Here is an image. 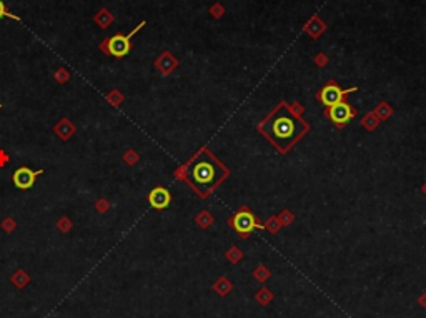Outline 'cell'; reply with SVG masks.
I'll list each match as a JSON object with an SVG mask.
<instances>
[{
    "label": "cell",
    "mask_w": 426,
    "mask_h": 318,
    "mask_svg": "<svg viewBox=\"0 0 426 318\" xmlns=\"http://www.w3.org/2000/svg\"><path fill=\"white\" fill-rule=\"evenodd\" d=\"M77 132V127L73 125V122L70 120V118H60L59 122L55 123V127H54V133L59 137L62 142H67V140H70L73 137V133Z\"/></svg>",
    "instance_id": "obj_9"
},
{
    "label": "cell",
    "mask_w": 426,
    "mask_h": 318,
    "mask_svg": "<svg viewBox=\"0 0 426 318\" xmlns=\"http://www.w3.org/2000/svg\"><path fill=\"white\" fill-rule=\"evenodd\" d=\"M4 17H9V19H14V20H20V17H17L14 14H10L7 7H5V4L0 0V19H4Z\"/></svg>",
    "instance_id": "obj_19"
},
{
    "label": "cell",
    "mask_w": 426,
    "mask_h": 318,
    "mask_svg": "<svg viewBox=\"0 0 426 318\" xmlns=\"http://www.w3.org/2000/svg\"><path fill=\"white\" fill-rule=\"evenodd\" d=\"M0 226H2L4 232H7V234H12V232L17 229V221H15L12 217H7V218L2 220V223H0Z\"/></svg>",
    "instance_id": "obj_16"
},
{
    "label": "cell",
    "mask_w": 426,
    "mask_h": 318,
    "mask_svg": "<svg viewBox=\"0 0 426 318\" xmlns=\"http://www.w3.org/2000/svg\"><path fill=\"white\" fill-rule=\"evenodd\" d=\"M95 210L97 212H100V213H107L110 210V203L105 200V198H99L95 203Z\"/></svg>",
    "instance_id": "obj_18"
},
{
    "label": "cell",
    "mask_w": 426,
    "mask_h": 318,
    "mask_svg": "<svg viewBox=\"0 0 426 318\" xmlns=\"http://www.w3.org/2000/svg\"><path fill=\"white\" fill-rule=\"evenodd\" d=\"M107 102L112 107H120L123 104V94L120 90H112V92L107 94Z\"/></svg>",
    "instance_id": "obj_12"
},
{
    "label": "cell",
    "mask_w": 426,
    "mask_h": 318,
    "mask_svg": "<svg viewBox=\"0 0 426 318\" xmlns=\"http://www.w3.org/2000/svg\"><path fill=\"white\" fill-rule=\"evenodd\" d=\"M10 282H12V285H15L17 288H25L28 283H30V275L27 274L25 270L19 268L17 271H14L12 277H10Z\"/></svg>",
    "instance_id": "obj_10"
},
{
    "label": "cell",
    "mask_w": 426,
    "mask_h": 318,
    "mask_svg": "<svg viewBox=\"0 0 426 318\" xmlns=\"http://www.w3.org/2000/svg\"><path fill=\"white\" fill-rule=\"evenodd\" d=\"M157 65H158V69H160V70H162L163 73H168L170 70L173 69V67H172V62L168 60V55H167V52H165V55L162 57V59H158Z\"/></svg>",
    "instance_id": "obj_15"
},
{
    "label": "cell",
    "mask_w": 426,
    "mask_h": 318,
    "mask_svg": "<svg viewBox=\"0 0 426 318\" xmlns=\"http://www.w3.org/2000/svg\"><path fill=\"white\" fill-rule=\"evenodd\" d=\"M305 123L298 120L287 107H280L265 125V135L280 150H288L305 132Z\"/></svg>",
    "instance_id": "obj_1"
},
{
    "label": "cell",
    "mask_w": 426,
    "mask_h": 318,
    "mask_svg": "<svg viewBox=\"0 0 426 318\" xmlns=\"http://www.w3.org/2000/svg\"><path fill=\"white\" fill-rule=\"evenodd\" d=\"M328 115H330L332 122L337 123V125H345L348 123L351 118L355 117V110L351 109V107L346 104V102H338V104H335L330 107V110H328Z\"/></svg>",
    "instance_id": "obj_7"
},
{
    "label": "cell",
    "mask_w": 426,
    "mask_h": 318,
    "mask_svg": "<svg viewBox=\"0 0 426 318\" xmlns=\"http://www.w3.org/2000/svg\"><path fill=\"white\" fill-rule=\"evenodd\" d=\"M355 90H356V87L343 90V88H340L337 83H330L320 92V100L323 102V105L332 107L335 104H338V102H342L346 94H351V92H355Z\"/></svg>",
    "instance_id": "obj_6"
},
{
    "label": "cell",
    "mask_w": 426,
    "mask_h": 318,
    "mask_svg": "<svg viewBox=\"0 0 426 318\" xmlns=\"http://www.w3.org/2000/svg\"><path fill=\"white\" fill-rule=\"evenodd\" d=\"M10 162V157H9V153L0 149V168H4L7 163Z\"/></svg>",
    "instance_id": "obj_20"
},
{
    "label": "cell",
    "mask_w": 426,
    "mask_h": 318,
    "mask_svg": "<svg viewBox=\"0 0 426 318\" xmlns=\"http://www.w3.org/2000/svg\"><path fill=\"white\" fill-rule=\"evenodd\" d=\"M141 27H145V22H140V24L135 27L130 33H127V35L115 33L113 37L105 38V40L100 43V49L104 50L105 54H109L112 57H125V55H128V52L132 50L130 38H132L137 32H140Z\"/></svg>",
    "instance_id": "obj_3"
},
{
    "label": "cell",
    "mask_w": 426,
    "mask_h": 318,
    "mask_svg": "<svg viewBox=\"0 0 426 318\" xmlns=\"http://www.w3.org/2000/svg\"><path fill=\"white\" fill-rule=\"evenodd\" d=\"M42 173H43V170H32L28 167H20L14 172L12 181L19 190H28V189H32L37 177Z\"/></svg>",
    "instance_id": "obj_4"
},
{
    "label": "cell",
    "mask_w": 426,
    "mask_h": 318,
    "mask_svg": "<svg viewBox=\"0 0 426 318\" xmlns=\"http://www.w3.org/2000/svg\"><path fill=\"white\" fill-rule=\"evenodd\" d=\"M57 229H59L62 234H69V232L73 229V223L67 215H64V217H60L59 220H57Z\"/></svg>",
    "instance_id": "obj_13"
},
{
    "label": "cell",
    "mask_w": 426,
    "mask_h": 318,
    "mask_svg": "<svg viewBox=\"0 0 426 318\" xmlns=\"http://www.w3.org/2000/svg\"><path fill=\"white\" fill-rule=\"evenodd\" d=\"M95 22L100 25V28H107L113 22V14L110 12V10L102 9L100 12L95 15Z\"/></svg>",
    "instance_id": "obj_11"
},
{
    "label": "cell",
    "mask_w": 426,
    "mask_h": 318,
    "mask_svg": "<svg viewBox=\"0 0 426 318\" xmlns=\"http://www.w3.org/2000/svg\"><path fill=\"white\" fill-rule=\"evenodd\" d=\"M2 107H4V105H2V104H0V109H2Z\"/></svg>",
    "instance_id": "obj_21"
},
{
    "label": "cell",
    "mask_w": 426,
    "mask_h": 318,
    "mask_svg": "<svg viewBox=\"0 0 426 318\" xmlns=\"http://www.w3.org/2000/svg\"><path fill=\"white\" fill-rule=\"evenodd\" d=\"M123 160L127 165H135V163L138 162V153L133 150H127L123 153Z\"/></svg>",
    "instance_id": "obj_17"
},
{
    "label": "cell",
    "mask_w": 426,
    "mask_h": 318,
    "mask_svg": "<svg viewBox=\"0 0 426 318\" xmlns=\"http://www.w3.org/2000/svg\"><path fill=\"white\" fill-rule=\"evenodd\" d=\"M54 78L59 83H65V82L70 80V72L67 70V69H64V67H60V69L54 73Z\"/></svg>",
    "instance_id": "obj_14"
},
{
    "label": "cell",
    "mask_w": 426,
    "mask_h": 318,
    "mask_svg": "<svg viewBox=\"0 0 426 318\" xmlns=\"http://www.w3.org/2000/svg\"><path fill=\"white\" fill-rule=\"evenodd\" d=\"M149 202L153 208L163 210L170 205V202H172V195H170V192L167 189H163V187H155V189L149 194Z\"/></svg>",
    "instance_id": "obj_8"
},
{
    "label": "cell",
    "mask_w": 426,
    "mask_h": 318,
    "mask_svg": "<svg viewBox=\"0 0 426 318\" xmlns=\"http://www.w3.org/2000/svg\"><path fill=\"white\" fill-rule=\"evenodd\" d=\"M223 175H225L223 167L207 152H203L197 158L190 170V177L193 180V184L200 187V189H207V190L213 189L223 178Z\"/></svg>",
    "instance_id": "obj_2"
},
{
    "label": "cell",
    "mask_w": 426,
    "mask_h": 318,
    "mask_svg": "<svg viewBox=\"0 0 426 318\" xmlns=\"http://www.w3.org/2000/svg\"><path fill=\"white\" fill-rule=\"evenodd\" d=\"M231 223H233V229L242 235H248V234H252L255 229H258V223H257V220H255L253 213L248 212V210H240V212L233 217Z\"/></svg>",
    "instance_id": "obj_5"
}]
</instances>
